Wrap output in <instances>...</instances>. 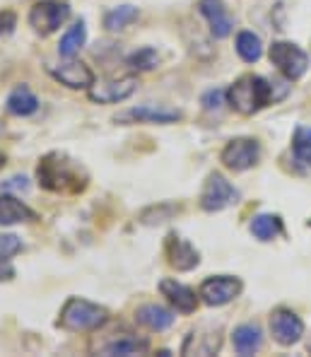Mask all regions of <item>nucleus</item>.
<instances>
[{"mask_svg": "<svg viewBox=\"0 0 311 357\" xmlns=\"http://www.w3.org/2000/svg\"><path fill=\"white\" fill-rule=\"evenodd\" d=\"M20 249H22V241L15 237V234H3L0 237V254L3 256H15Z\"/></svg>", "mask_w": 311, "mask_h": 357, "instance_id": "28", "label": "nucleus"}, {"mask_svg": "<svg viewBox=\"0 0 311 357\" xmlns=\"http://www.w3.org/2000/svg\"><path fill=\"white\" fill-rule=\"evenodd\" d=\"M104 355H140L147 353V340H138L133 335H123V338H116L112 343H107L102 348Z\"/></svg>", "mask_w": 311, "mask_h": 357, "instance_id": "23", "label": "nucleus"}, {"mask_svg": "<svg viewBox=\"0 0 311 357\" xmlns=\"http://www.w3.org/2000/svg\"><path fill=\"white\" fill-rule=\"evenodd\" d=\"M165 254H167V261H169V266L176 268V271H181V273L193 271V268L200 264L198 251L193 249V246L188 244L186 239H181L179 234H174V232L165 241Z\"/></svg>", "mask_w": 311, "mask_h": 357, "instance_id": "13", "label": "nucleus"}, {"mask_svg": "<svg viewBox=\"0 0 311 357\" xmlns=\"http://www.w3.org/2000/svg\"><path fill=\"white\" fill-rule=\"evenodd\" d=\"M17 27V15L13 10H0V36H10Z\"/></svg>", "mask_w": 311, "mask_h": 357, "instance_id": "27", "label": "nucleus"}, {"mask_svg": "<svg viewBox=\"0 0 311 357\" xmlns=\"http://www.w3.org/2000/svg\"><path fill=\"white\" fill-rule=\"evenodd\" d=\"M271 333L275 338V343L287 348V345H294L304 335V324L292 309L280 307L271 314Z\"/></svg>", "mask_w": 311, "mask_h": 357, "instance_id": "11", "label": "nucleus"}, {"mask_svg": "<svg viewBox=\"0 0 311 357\" xmlns=\"http://www.w3.org/2000/svg\"><path fill=\"white\" fill-rule=\"evenodd\" d=\"M236 54L241 56V61L246 63H256L263 56V44L254 31H241L236 36Z\"/></svg>", "mask_w": 311, "mask_h": 357, "instance_id": "24", "label": "nucleus"}, {"mask_svg": "<svg viewBox=\"0 0 311 357\" xmlns=\"http://www.w3.org/2000/svg\"><path fill=\"white\" fill-rule=\"evenodd\" d=\"M160 292L167 297V302H169L172 307H176V312H181V314L196 312L198 297H196V292L188 285H183V282L174 280V278H165V280L160 282Z\"/></svg>", "mask_w": 311, "mask_h": 357, "instance_id": "15", "label": "nucleus"}, {"mask_svg": "<svg viewBox=\"0 0 311 357\" xmlns=\"http://www.w3.org/2000/svg\"><path fill=\"white\" fill-rule=\"evenodd\" d=\"M222 99H225V92L222 89H210V92L203 94V107L208 109V112H213V109H220L222 107Z\"/></svg>", "mask_w": 311, "mask_h": 357, "instance_id": "29", "label": "nucleus"}, {"mask_svg": "<svg viewBox=\"0 0 311 357\" xmlns=\"http://www.w3.org/2000/svg\"><path fill=\"white\" fill-rule=\"evenodd\" d=\"M241 280L234 275H213L208 280H203L198 290V297L203 299L208 307H225L232 299L241 295Z\"/></svg>", "mask_w": 311, "mask_h": 357, "instance_id": "8", "label": "nucleus"}, {"mask_svg": "<svg viewBox=\"0 0 311 357\" xmlns=\"http://www.w3.org/2000/svg\"><path fill=\"white\" fill-rule=\"evenodd\" d=\"M273 99V85L261 75H241L229 89H227V102L234 112L251 116L268 107Z\"/></svg>", "mask_w": 311, "mask_h": 357, "instance_id": "2", "label": "nucleus"}, {"mask_svg": "<svg viewBox=\"0 0 311 357\" xmlns=\"http://www.w3.org/2000/svg\"><path fill=\"white\" fill-rule=\"evenodd\" d=\"M5 188H17V191H27L29 181L24 176H15V178H10V181L5 183Z\"/></svg>", "mask_w": 311, "mask_h": 357, "instance_id": "31", "label": "nucleus"}, {"mask_svg": "<svg viewBox=\"0 0 311 357\" xmlns=\"http://www.w3.org/2000/svg\"><path fill=\"white\" fill-rule=\"evenodd\" d=\"M292 152L299 162L311 165V128H297L292 138Z\"/></svg>", "mask_w": 311, "mask_h": 357, "instance_id": "26", "label": "nucleus"}, {"mask_svg": "<svg viewBox=\"0 0 311 357\" xmlns=\"http://www.w3.org/2000/svg\"><path fill=\"white\" fill-rule=\"evenodd\" d=\"M258 157H261V145H258L254 138H234L225 145L220 160H222V165L227 169L246 172L256 165Z\"/></svg>", "mask_w": 311, "mask_h": 357, "instance_id": "9", "label": "nucleus"}, {"mask_svg": "<svg viewBox=\"0 0 311 357\" xmlns=\"http://www.w3.org/2000/svg\"><path fill=\"white\" fill-rule=\"evenodd\" d=\"M51 77L58 80L61 85L70 87V89H89L94 85V73L87 63L82 61H73L68 59V63H61L56 68H49Z\"/></svg>", "mask_w": 311, "mask_h": 357, "instance_id": "12", "label": "nucleus"}, {"mask_svg": "<svg viewBox=\"0 0 311 357\" xmlns=\"http://www.w3.org/2000/svg\"><path fill=\"white\" fill-rule=\"evenodd\" d=\"M135 321L150 331H167L174 324V314L162 304H142L135 312Z\"/></svg>", "mask_w": 311, "mask_h": 357, "instance_id": "17", "label": "nucleus"}, {"mask_svg": "<svg viewBox=\"0 0 311 357\" xmlns=\"http://www.w3.org/2000/svg\"><path fill=\"white\" fill-rule=\"evenodd\" d=\"M138 17H140L138 8H133V5H119V8L109 10V13L104 15V27L109 31H123Z\"/></svg>", "mask_w": 311, "mask_h": 357, "instance_id": "21", "label": "nucleus"}, {"mask_svg": "<svg viewBox=\"0 0 311 357\" xmlns=\"http://www.w3.org/2000/svg\"><path fill=\"white\" fill-rule=\"evenodd\" d=\"M271 63L282 73L287 80H299V77L307 73L309 68V56L299 49L297 44H289V41H275L268 51Z\"/></svg>", "mask_w": 311, "mask_h": 357, "instance_id": "5", "label": "nucleus"}, {"mask_svg": "<svg viewBox=\"0 0 311 357\" xmlns=\"http://www.w3.org/2000/svg\"><path fill=\"white\" fill-rule=\"evenodd\" d=\"M5 107H8V112L13 114V116H31V114L39 109V99H36V94L31 92L29 87L20 85L8 94Z\"/></svg>", "mask_w": 311, "mask_h": 357, "instance_id": "19", "label": "nucleus"}, {"mask_svg": "<svg viewBox=\"0 0 311 357\" xmlns=\"http://www.w3.org/2000/svg\"><path fill=\"white\" fill-rule=\"evenodd\" d=\"M15 278V266L10 264V256L0 254V280H13Z\"/></svg>", "mask_w": 311, "mask_h": 357, "instance_id": "30", "label": "nucleus"}, {"mask_svg": "<svg viewBox=\"0 0 311 357\" xmlns=\"http://www.w3.org/2000/svg\"><path fill=\"white\" fill-rule=\"evenodd\" d=\"M198 10L210 24V31H213L215 39H225V36L232 34V22L229 13H227V5L225 0H200L198 3Z\"/></svg>", "mask_w": 311, "mask_h": 357, "instance_id": "14", "label": "nucleus"}, {"mask_svg": "<svg viewBox=\"0 0 311 357\" xmlns=\"http://www.w3.org/2000/svg\"><path fill=\"white\" fill-rule=\"evenodd\" d=\"M31 220H36V213L29 206H24V203L17 201L15 196L0 193V225H3V227L17 225V222H31Z\"/></svg>", "mask_w": 311, "mask_h": 357, "instance_id": "16", "label": "nucleus"}, {"mask_svg": "<svg viewBox=\"0 0 311 357\" xmlns=\"http://www.w3.org/2000/svg\"><path fill=\"white\" fill-rule=\"evenodd\" d=\"M236 201H239V191L222 174L213 172L205 181L203 191H200V208L208 210V213H218V210L234 206Z\"/></svg>", "mask_w": 311, "mask_h": 357, "instance_id": "6", "label": "nucleus"}, {"mask_svg": "<svg viewBox=\"0 0 311 357\" xmlns=\"http://www.w3.org/2000/svg\"><path fill=\"white\" fill-rule=\"evenodd\" d=\"M135 89H138V77L126 75V77H114V80L94 82V85L89 87L87 97H89V102H94V104H119V102H126Z\"/></svg>", "mask_w": 311, "mask_h": 357, "instance_id": "10", "label": "nucleus"}, {"mask_svg": "<svg viewBox=\"0 0 311 357\" xmlns=\"http://www.w3.org/2000/svg\"><path fill=\"white\" fill-rule=\"evenodd\" d=\"M157 63H160V56L152 46H145V49H138L135 54L128 56V66L138 73H147V70H155Z\"/></svg>", "mask_w": 311, "mask_h": 357, "instance_id": "25", "label": "nucleus"}, {"mask_svg": "<svg viewBox=\"0 0 311 357\" xmlns=\"http://www.w3.org/2000/svg\"><path fill=\"white\" fill-rule=\"evenodd\" d=\"M309 225H311V222H309Z\"/></svg>", "mask_w": 311, "mask_h": 357, "instance_id": "33", "label": "nucleus"}, {"mask_svg": "<svg viewBox=\"0 0 311 357\" xmlns=\"http://www.w3.org/2000/svg\"><path fill=\"white\" fill-rule=\"evenodd\" d=\"M251 234L261 241H273L278 234H282V220L278 215H258L251 222Z\"/></svg>", "mask_w": 311, "mask_h": 357, "instance_id": "22", "label": "nucleus"}, {"mask_svg": "<svg viewBox=\"0 0 311 357\" xmlns=\"http://www.w3.org/2000/svg\"><path fill=\"white\" fill-rule=\"evenodd\" d=\"M109 321V312L82 297H70L61 309L58 326L66 331H94Z\"/></svg>", "mask_w": 311, "mask_h": 357, "instance_id": "3", "label": "nucleus"}, {"mask_svg": "<svg viewBox=\"0 0 311 357\" xmlns=\"http://www.w3.org/2000/svg\"><path fill=\"white\" fill-rule=\"evenodd\" d=\"M3 165H5V155L0 152V169H3Z\"/></svg>", "mask_w": 311, "mask_h": 357, "instance_id": "32", "label": "nucleus"}, {"mask_svg": "<svg viewBox=\"0 0 311 357\" xmlns=\"http://www.w3.org/2000/svg\"><path fill=\"white\" fill-rule=\"evenodd\" d=\"M70 17V5L63 0H39L29 10V27L41 36L54 34L68 22Z\"/></svg>", "mask_w": 311, "mask_h": 357, "instance_id": "4", "label": "nucleus"}, {"mask_svg": "<svg viewBox=\"0 0 311 357\" xmlns=\"http://www.w3.org/2000/svg\"><path fill=\"white\" fill-rule=\"evenodd\" d=\"M87 41V27L85 22H75L70 29L66 31V34L61 36V44H58V54L63 56V59H75L77 51L85 46Z\"/></svg>", "mask_w": 311, "mask_h": 357, "instance_id": "20", "label": "nucleus"}, {"mask_svg": "<svg viewBox=\"0 0 311 357\" xmlns=\"http://www.w3.org/2000/svg\"><path fill=\"white\" fill-rule=\"evenodd\" d=\"M232 343H234V350L239 355H254L263 345V333L256 324H241L232 333Z\"/></svg>", "mask_w": 311, "mask_h": 357, "instance_id": "18", "label": "nucleus"}, {"mask_svg": "<svg viewBox=\"0 0 311 357\" xmlns=\"http://www.w3.org/2000/svg\"><path fill=\"white\" fill-rule=\"evenodd\" d=\"M39 186L56 193H77L87 186V174L75 160H70L63 152H49L39 160L36 167Z\"/></svg>", "mask_w": 311, "mask_h": 357, "instance_id": "1", "label": "nucleus"}, {"mask_svg": "<svg viewBox=\"0 0 311 357\" xmlns=\"http://www.w3.org/2000/svg\"><path fill=\"white\" fill-rule=\"evenodd\" d=\"M183 114L174 107H167V104H140V107H133L128 112L119 114L116 116V123L121 126H133V123H176L181 121Z\"/></svg>", "mask_w": 311, "mask_h": 357, "instance_id": "7", "label": "nucleus"}]
</instances>
